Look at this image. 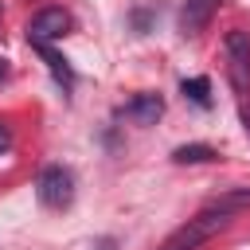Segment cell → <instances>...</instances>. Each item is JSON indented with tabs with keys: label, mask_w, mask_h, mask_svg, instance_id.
Wrapping results in <instances>:
<instances>
[{
	"label": "cell",
	"mask_w": 250,
	"mask_h": 250,
	"mask_svg": "<svg viewBox=\"0 0 250 250\" xmlns=\"http://www.w3.org/2000/svg\"><path fill=\"white\" fill-rule=\"evenodd\" d=\"M31 47L43 55V62H47V66H51V74H55V82H59L62 90H70V86H74V70L66 66V59H62L59 51H51V43H31Z\"/></svg>",
	"instance_id": "obj_7"
},
{
	"label": "cell",
	"mask_w": 250,
	"mask_h": 250,
	"mask_svg": "<svg viewBox=\"0 0 250 250\" xmlns=\"http://www.w3.org/2000/svg\"><path fill=\"white\" fill-rule=\"evenodd\" d=\"M35 195H39L43 207L62 211V207H70V199H74V176H70L62 164H47V168L39 172V180H35Z\"/></svg>",
	"instance_id": "obj_2"
},
{
	"label": "cell",
	"mask_w": 250,
	"mask_h": 250,
	"mask_svg": "<svg viewBox=\"0 0 250 250\" xmlns=\"http://www.w3.org/2000/svg\"><path fill=\"white\" fill-rule=\"evenodd\" d=\"M215 12H219V0H184V8H180V31L184 35H199L211 23Z\"/></svg>",
	"instance_id": "obj_5"
},
{
	"label": "cell",
	"mask_w": 250,
	"mask_h": 250,
	"mask_svg": "<svg viewBox=\"0 0 250 250\" xmlns=\"http://www.w3.org/2000/svg\"><path fill=\"white\" fill-rule=\"evenodd\" d=\"M184 98H191L195 105H211V82L207 78H184Z\"/></svg>",
	"instance_id": "obj_10"
},
{
	"label": "cell",
	"mask_w": 250,
	"mask_h": 250,
	"mask_svg": "<svg viewBox=\"0 0 250 250\" xmlns=\"http://www.w3.org/2000/svg\"><path fill=\"white\" fill-rule=\"evenodd\" d=\"M223 51H227V70H230L234 90H246V86H250V35H246L242 27L227 31Z\"/></svg>",
	"instance_id": "obj_3"
},
{
	"label": "cell",
	"mask_w": 250,
	"mask_h": 250,
	"mask_svg": "<svg viewBox=\"0 0 250 250\" xmlns=\"http://www.w3.org/2000/svg\"><path fill=\"white\" fill-rule=\"evenodd\" d=\"M219 152L211 148V145H180L176 152H172V160L176 164H207V160H215Z\"/></svg>",
	"instance_id": "obj_9"
},
{
	"label": "cell",
	"mask_w": 250,
	"mask_h": 250,
	"mask_svg": "<svg viewBox=\"0 0 250 250\" xmlns=\"http://www.w3.org/2000/svg\"><path fill=\"white\" fill-rule=\"evenodd\" d=\"M8 78V59H0V82Z\"/></svg>",
	"instance_id": "obj_13"
},
{
	"label": "cell",
	"mask_w": 250,
	"mask_h": 250,
	"mask_svg": "<svg viewBox=\"0 0 250 250\" xmlns=\"http://www.w3.org/2000/svg\"><path fill=\"white\" fill-rule=\"evenodd\" d=\"M230 219L234 215H227V211H219V207H203L195 219H188L184 227H176L164 242H160V250H199L203 242H211L219 230H227L230 227Z\"/></svg>",
	"instance_id": "obj_1"
},
{
	"label": "cell",
	"mask_w": 250,
	"mask_h": 250,
	"mask_svg": "<svg viewBox=\"0 0 250 250\" xmlns=\"http://www.w3.org/2000/svg\"><path fill=\"white\" fill-rule=\"evenodd\" d=\"M70 31V12L66 8H39L27 20V43H55Z\"/></svg>",
	"instance_id": "obj_4"
},
{
	"label": "cell",
	"mask_w": 250,
	"mask_h": 250,
	"mask_svg": "<svg viewBox=\"0 0 250 250\" xmlns=\"http://www.w3.org/2000/svg\"><path fill=\"white\" fill-rule=\"evenodd\" d=\"M160 113H164L160 94H137V98L125 105V117H129V121H137V125H156V121H160Z\"/></svg>",
	"instance_id": "obj_6"
},
{
	"label": "cell",
	"mask_w": 250,
	"mask_h": 250,
	"mask_svg": "<svg viewBox=\"0 0 250 250\" xmlns=\"http://www.w3.org/2000/svg\"><path fill=\"white\" fill-rule=\"evenodd\" d=\"M211 207H219V211H227V215L250 211V188H230V191L215 195V199H211Z\"/></svg>",
	"instance_id": "obj_8"
},
{
	"label": "cell",
	"mask_w": 250,
	"mask_h": 250,
	"mask_svg": "<svg viewBox=\"0 0 250 250\" xmlns=\"http://www.w3.org/2000/svg\"><path fill=\"white\" fill-rule=\"evenodd\" d=\"M8 145H12V133H8V129H4V125H0V152H4V148H8Z\"/></svg>",
	"instance_id": "obj_12"
},
{
	"label": "cell",
	"mask_w": 250,
	"mask_h": 250,
	"mask_svg": "<svg viewBox=\"0 0 250 250\" xmlns=\"http://www.w3.org/2000/svg\"><path fill=\"white\" fill-rule=\"evenodd\" d=\"M98 250H113V242H109V238H102V242H98Z\"/></svg>",
	"instance_id": "obj_14"
},
{
	"label": "cell",
	"mask_w": 250,
	"mask_h": 250,
	"mask_svg": "<svg viewBox=\"0 0 250 250\" xmlns=\"http://www.w3.org/2000/svg\"><path fill=\"white\" fill-rule=\"evenodd\" d=\"M242 129H246V133H250V98H246V102H242Z\"/></svg>",
	"instance_id": "obj_11"
}]
</instances>
